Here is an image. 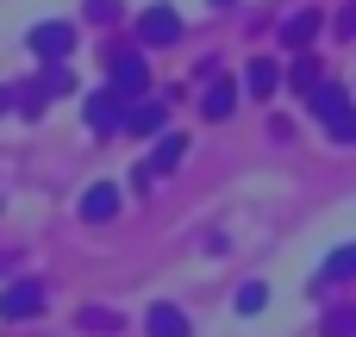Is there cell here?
I'll return each instance as SVG.
<instances>
[{"label": "cell", "mask_w": 356, "mask_h": 337, "mask_svg": "<svg viewBox=\"0 0 356 337\" xmlns=\"http://www.w3.org/2000/svg\"><path fill=\"white\" fill-rule=\"evenodd\" d=\"M275 81H282V69H275L269 56H257V63H250V75H244V88H250L257 100H263V94H275Z\"/></svg>", "instance_id": "cell-13"}, {"label": "cell", "mask_w": 356, "mask_h": 337, "mask_svg": "<svg viewBox=\"0 0 356 337\" xmlns=\"http://www.w3.org/2000/svg\"><path fill=\"white\" fill-rule=\"evenodd\" d=\"M138 31H144V44H175V38H181V13H175V6H150V13L138 19Z\"/></svg>", "instance_id": "cell-6"}, {"label": "cell", "mask_w": 356, "mask_h": 337, "mask_svg": "<svg viewBox=\"0 0 356 337\" xmlns=\"http://www.w3.org/2000/svg\"><path fill=\"white\" fill-rule=\"evenodd\" d=\"M325 131H332L338 144H356V106H344V113H338V119H332Z\"/></svg>", "instance_id": "cell-17"}, {"label": "cell", "mask_w": 356, "mask_h": 337, "mask_svg": "<svg viewBox=\"0 0 356 337\" xmlns=\"http://www.w3.org/2000/svg\"><path fill=\"white\" fill-rule=\"evenodd\" d=\"M113 213H119V188H113V181H94V188L81 194V219L100 225V219H113Z\"/></svg>", "instance_id": "cell-7"}, {"label": "cell", "mask_w": 356, "mask_h": 337, "mask_svg": "<svg viewBox=\"0 0 356 337\" xmlns=\"http://www.w3.org/2000/svg\"><path fill=\"white\" fill-rule=\"evenodd\" d=\"M13 100H19V113H25V119H44V100H56V94H50V88H44V75H38V81H25Z\"/></svg>", "instance_id": "cell-14"}, {"label": "cell", "mask_w": 356, "mask_h": 337, "mask_svg": "<svg viewBox=\"0 0 356 337\" xmlns=\"http://www.w3.org/2000/svg\"><path fill=\"white\" fill-rule=\"evenodd\" d=\"M125 106H131V100L106 81V88H94V94H88V106H81V113H88V125H94V131H119V125H125Z\"/></svg>", "instance_id": "cell-2"}, {"label": "cell", "mask_w": 356, "mask_h": 337, "mask_svg": "<svg viewBox=\"0 0 356 337\" xmlns=\"http://www.w3.org/2000/svg\"><path fill=\"white\" fill-rule=\"evenodd\" d=\"M325 337H356V306H338V313L325 319Z\"/></svg>", "instance_id": "cell-16"}, {"label": "cell", "mask_w": 356, "mask_h": 337, "mask_svg": "<svg viewBox=\"0 0 356 337\" xmlns=\"http://www.w3.org/2000/svg\"><path fill=\"white\" fill-rule=\"evenodd\" d=\"M232 106H238V88H232V81H213V88H207V100H200V113H207V119H232Z\"/></svg>", "instance_id": "cell-11"}, {"label": "cell", "mask_w": 356, "mask_h": 337, "mask_svg": "<svg viewBox=\"0 0 356 337\" xmlns=\"http://www.w3.org/2000/svg\"><path fill=\"white\" fill-rule=\"evenodd\" d=\"M263 300H269V288H263V281L238 288V313H263Z\"/></svg>", "instance_id": "cell-18"}, {"label": "cell", "mask_w": 356, "mask_h": 337, "mask_svg": "<svg viewBox=\"0 0 356 337\" xmlns=\"http://www.w3.org/2000/svg\"><path fill=\"white\" fill-rule=\"evenodd\" d=\"M344 275H356V244H344V250L325 263V281H344Z\"/></svg>", "instance_id": "cell-15"}, {"label": "cell", "mask_w": 356, "mask_h": 337, "mask_svg": "<svg viewBox=\"0 0 356 337\" xmlns=\"http://www.w3.org/2000/svg\"><path fill=\"white\" fill-rule=\"evenodd\" d=\"M81 325H88V331H119V313H100V306H88V313H81Z\"/></svg>", "instance_id": "cell-19"}, {"label": "cell", "mask_w": 356, "mask_h": 337, "mask_svg": "<svg viewBox=\"0 0 356 337\" xmlns=\"http://www.w3.org/2000/svg\"><path fill=\"white\" fill-rule=\"evenodd\" d=\"M338 38H356V0L344 6V13H338Z\"/></svg>", "instance_id": "cell-21"}, {"label": "cell", "mask_w": 356, "mask_h": 337, "mask_svg": "<svg viewBox=\"0 0 356 337\" xmlns=\"http://www.w3.org/2000/svg\"><path fill=\"white\" fill-rule=\"evenodd\" d=\"M106 81L125 94V100H138V94H150V75H144V56L138 50H119L113 63H106Z\"/></svg>", "instance_id": "cell-3"}, {"label": "cell", "mask_w": 356, "mask_h": 337, "mask_svg": "<svg viewBox=\"0 0 356 337\" xmlns=\"http://www.w3.org/2000/svg\"><path fill=\"white\" fill-rule=\"evenodd\" d=\"M313 38H319V13H313V6H307V13H294V19L282 25V44H288V50H307Z\"/></svg>", "instance_id": "cell-9"}, {"label": "cell", "mask_w": 356, "mask_h": 337, "mask_svg": "<svg viewBox=\"0 0 356 337\" xmlns=\"http://www.w3.org/2000/svg\"><path fill=\"white\" fill-rule=\"evenodd\" d=\"M144 331H150V337H188V313H181V306H169V300H156V306H150V319H144Z\"/></svg>", "instance_id": "cell-8"}, {"label": "cell", "mask_w": 356, "mask_h": 337, "mask_svg": "<svg viewBox=\"0 0 356 337\" xmlns=\"http://www.w3.org/2000/svg\"><path fill=\"white\" fill-rule=\"evenodd\" d=\"M181 150H188V138H175V131H163V138H156V150H150V169H156V175H169V169L181 163Z\"/></svg>", "instance_id": "cell-12"}, {"label": "cell", "mask_w": 356, "mask_h": 337, "mask_svg": "<svg viewBox=\"0 0 356 337\" xmlns=\"http://www.w3.org/2000/svg\"><path fill=\"white\" fill-rule=\"evenodd\" d=\"M163 119H169V100L138 94V100L125 106V131H138V138H156V131H163Z\"/></svg>", "instance_id": "cell-4"}, {"label": "cell", "mask_w": 356, "mask_h": 337, "mask_svg": "<svg viewBox=\"0 0 356 337\" xmlns=\"http://www.w3.org/2000/svg\"><path fill=\"white\" fill-rule=\"evenodd\" d=\"M0 113H6V88H0Z\"/></svg>", "instance_id": "cell-22"}, {"label": "cell", "mask_w": 356, "mask_h": 337, "mask_svg": "<svg viewBox=\"0 0 356 337\" xmlns=\"http://www.w3.org/2000/svg\"><path fill=\"white\" fill-rule=\"evenodd\" d=\"M88 19H94V25H113V19H119V0H88Z\"/></svg>", "instance_id": "cell-20"}, {"label": "cell", "mask_w": 356, "mask_h": 337, "mask_svg": "<svg viewBox=\"0 0 356 337\" xmlns=\"http://www.w3.org/2000/svg\"><path fill=\"white\" fill-rule=\"evenodd\" d=\"M31 56H44V63H63L69 50H75V25L69 19H44V25H31Z\"/></svg>", "instance_id": "cell-1"}, {"label": "cell", "mask_w": 356, "mask_h": 337, "mask_svg": "<svg viewBox=\"0 0 356 337\" xmlns=\"http://www.w3.org/2000/svg\"><path fill=\"white\" fill-rule=\"evenodd\" d=\"M213 6H232V0H213Z\"/></svg>", "instance_id": "cell-23"}, {"label": "cell", "mask_w": 356, "mask_h": 337, "mask_svg": "<svg viewBox=\"0 0 356 337\" xmlns=\"http://www.w3.org/2000/svg\"><path fill=\"white\" fill-rule=\"evenodd\" d=\"M307 106H313V113H319V119L332 125V119H338V113H344L350 100H344V88H325V81H313V88H307Z\"/></svg>", "instance_id": "cell-10"}, {"label": "cell", "mask_w": 356, "mask_h": 337, "mask_svg": "<svg viewBox=\"0 0 356 337\" xmlns=\"http://www.w3.org/2000/svg\"><path fill=\"white\" fill-rule=\"evenodd\" d=\"M38 313H44V288L38 281H13L0 294V319H38Z\"/></svg>", "instance_id": "cell-5"}]
</instances>
